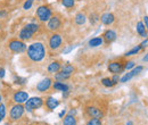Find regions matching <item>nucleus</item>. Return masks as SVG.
I'll list each match as a JSON object with an SVG mask.
<instances>
[{
  "label": "nucleus",
  "instance_id": "obj_13",
  "mask_svg": "<svg viewBox=\"0 0 148 125\" xmlns=\"http://www.w3.org/2000/svg\"><path fill=\"white\" fill-rule=\"evenodd\" d=\"M99 20H100L104 25L110 26V25H112V24L115 22V16H114V14H112V13H104V14L100 16Z\"/></svg>",
  "mask_w": 148,
  "mask_h": 125
},
{
  "label": "nucleus",
  "instance_id": "obj_4",
  "mask_svg": "<svg viewBox=\"0 0 148 125\" xmlns=\"http://www.w3.org/2000/svg\"><path fill=\"white\" fill-rule=\"evenodd\" d=\"M43 106V99L40 98V97H32V98H29L26 100V102L24 104V108L27 113H32L36 109H39Z\"/></svg>",
  "mask_w": 148,
  "mask_h": 125
},
{
  "label": "nucleus",
  "instance_id": "obj_38",
  "mask_svg": "<svg viewBox=\"0 0 148 125\" xmlns=\"http://www.w3.org/2000/svg\"><path fill=\"white\" fill-rule=\"evenodd\" d=\"M6 16V12H0V18L5 17Z\"/></svg>",
  "mask_w": 148,
  "mask_h": 125
},
{
  "label": "nucleus",
  "instance_id": "obj_40",
  "mask_svg": "<svg viewBox=\"0 0 148 125\" xmlns=\"http://www.w3.org/2000/svg\"><path fill=\"white\" fill-rule=\"evenodd\" d=\"M143 60H144V61H146V63H148V54L143 58Z\"/></svg>",
  "mask_w": 148,
  "mask_h": 125
},
{
  "label": "nucleus",
  "instance_id": "obj_19",
  "mask_svg": "<svg viewBox=\"0 0 148 125\" xmlns=\"http://www.w3.org/2000/svg\"><path fill=\"white\" fill-rule=\"evenodd\" d=\"M53 88L57 91H63V92H69V85L66 84V83H64V82H62V81H56L54 82V84H53Z\"/></svg>",
  "mask_w": 148,
  "mask_h": 125
},
{
  "label": "nucleus",
  "instance_id": "obj_42",
  "mask_svg": "<svg viewBox=\"0 0 148 125\" xmlns=\"http://www.w3.org/2000/svg\"><path fill=\"white\" fill-rule=\"evenodd\" d=\"M127 125H133V123H132V122H128V123H127Z\"/></svg>",
  "mask_w": 148,
  "mask_h": 125
},
{
  "label": "nucleus",
  "instance_id": "obj_7",
  "mask_svg": "<svg viewBox=\"0 0 148 125\" xmlns=\"http://www.w3.org/2000/svg\"><path fill=\"white\" fill-rule=\"evenodd\" d=\"M124 64L125 61L123 59H117V60H113L108 64L107 70L112 74H120L124 71Z\"/></svg>",
  "mask_w": 148,
  "mask_h": 125
},
{
  "label": "nucleus",
  "instance_id": "obj_33",
  "mask_svg": "<svg viewBox=\"0 0 148 125\" xmlns=\"http://www.w3.org/2000/svg\"><path fill=\"white\" fill-rule=\"evenodd\" d=\"M16 84H25V82H26V79H24V77H21V76H16L15 77V81H14Z\"/></svg>",
  "mask_w": 148,
  "mask_h": 125
},
{
  "label": "nucleus",
  "instance_id": "obj_3",
  "mask_svg": "<svg viewBox=\"0 0 148 125\" xmlns=\"http://www.w3.org/2000/svg\"><path fill=\"white\" fill-rule=\"evenodd\" d=\"M7 46H8V49L14 54H23L27 49L26 43L19 39H10L7 43Z\"/></svg>",
  "mask_w": 148,
  "mask_h": 125
},
{
  "label": "nucleus",
  "instance_id": "obj_10",
  "mask_svg": "<svg viewBox=\"0 0 148 125\" xmlns=\"http://www.w3.org/2000/svg\"><path fill=\"white\" fill-rule=\"evenodd\" d=\"M29 99V94H27V92H25V91H22V90H18V91H16L14 94H13V101L15 102V104H25L26 102V100Z\"/></svg>",
  "mask_w": 148,
  "mask_h": 125
},
{
  "label": "nucleus",
  "instance_id": "obj_37",
  "mask_svg": "<svg viewBox=\"0 0 148 125\" xmlns=\"http://www.w3.org/2000/svg\"><path fill=\"white\" fill-rule=\"evenodd\" d=\"M3 77H5V70L0 68V79H3Z\"/></svg>",
  "mask_w": 148,
  "mask_h": 125
},
{
  "label": "nucleus",
  "instance_id": "obj_20",
  "mask_svg": "<svg viewBox=\"0 0 148 125\" xmlns=\"http://www.w3.org/2000/svg\"><path fill=\"white\" fill-rule=\"evenodd\" d=\"M60 73H63V74H65V75H69V76H72L74 74V72H75V67H74L73 65H71V64H66V65H64V66H62V68H60Z\"/></svg>",
  "mask_w": 148,
  "mask_h": 125
},
{
  "label": "nucleus",
  "instance_id": "obj_23",
  "mask_svg": "<svg viewBox=\"0 0 148 125\" xmlns=\"http://www.w3.org/2000/svg\"><path fill=\"white\" fill-rule=\"evenodd\" d=\"M137 32H138L139 36H143V38H147L148 36V33L146 32V27H145L143 22H138L137 23Z\"/></svg>",
  "mask_w": 148,
  "mask_h": 125
},
{
  "label": "nucleus",
  "instance_id": "obj_8",
  "mask_svg": "<svg viewBox=\"0 0 148 125\" xmlns=\"http://www.w3.org/2000/svg\"><path fill=\"white\" fill-rule=\"evenodd\" d=\"M62 27V18L58 15H53L47 22V29L50 32H57Z\"/></svg>",
  "mask_w": 148,
  "mask_h": 125
},
{
  "label": "nucleus",
  "instance_id": "obj_14",
  "mask_svg": "<svg viewBox=\"0 0 148 125\" xmlns=\"http://www.w3.org/2000/svg\"><path fill=\"white\" fill-rule=\"evenodd\" d=\"M101 36H103L104 42H106V43H112V42H114V41L116 40L117 34H116V32L113 31V30H106Z\"/></svg>",
  "mask_w": 148,
  "mask_h": 125
},
{
  "label": "nucleus",
  "instance_id": "obj_34",
  "mask_svg": "<svg viewBox=\"0 0 148 125\" xmlns=\"http://www.w3.org/2000/svg\"><path fill=\"white\" fill-rule=\"evenodd\" d=\"M140 47H141V49H145V48H147L148 47V38H146V40H144L140 44H139Z\"/></svg>",
  "mask_w": 148,
  "mask_h": 125
},
{
  "label": "nucleus",
  "instance_id": "obj_32",
  "mask_svg": "<svg viewBox=\"0 0 148 125\" xmlns=\"http://www.w3.org/2000/svg\"><path fill=\"white\" fill-rule=\"evenodd\" d=\"M133 67H134V61H133V60L125 61V64H124V70L130 71V70H131V68H133Z\"/></svg>",
  "mask_w": 148,
  "mask_h": 125
},
{
  "label": "nucleus",
  "instance_id": "obj_22",
  "mask_svg": "<svg viewBox=\"0 0 148 125\" xmlns=\"http://www.w3.org/2000/svg\"><path fill=\"white\" fill-rule=\"evenodd\" d=\"M104 43V40H103V36H95L92 38L90 41H89V46L92 47V48H96V47H99Z\"/></svg>",
  "mask_w": 148,
  "mask_h": 125
},
{
  "label": "nucleus",
  "instance_id": "obj_16",
  "mask_svg": "<svg viewBox=\"0 0 148 125\" xmlns=\"http://www.w3.org/2000/svg\"><path fill=\"white\" fill-rule=\"evenodd\" d=\"M33 33L31 32V31H29L27 29H25V27H23L21 31H19L18 33V39L19 40H22V41H29V40H31L32 38H33Z\"/></svg>",
  "mask_w": 148,
  "mask_h": 125
},
{
  "label": "nucleus",
  "instance_id": "obj_25",
  "mask_svg": "<svg viewBox=\"0 0 148 125\" xmlns=\"http://www.w3.org/2000/svg\"><path fill=\"white\" fill-rule=\"evenodd\" d=\"M101 84H103L104 87H106V88H112L113 85H115L114 82L112 81L111 77H104V79L101 80Z\"/></svg>",
  "mask_w": 148,
  "mask_h": 125
},
{
  "label": "nucleus",
  "instance_id": "obj_46",
  "mask_svg": "<svg viewBox=\"0 0 148 125\" xmlns=\"http://www.w3.org/2000/svg\"><path fill=\"white\" fill-rule=\"evenodd\" d=\"M38 1H40V0H38Z\"/></svg>",
  "mask_w": 148,
  "mask_h": 125
},
{
  "label": "nucleus",
  "instance_id": "obj_44",
  "mask_svg": "<svg viewBox=\"0 0 148 125\" xmlns=\"http://www.w3.org/2000/svg\"><path fill=\"white\" fill-rule=\"evenodd\" d=\"M0 29H1V24H0Z\"/></svg>",
  "mask_w": 148,
  "mask_h": 125
},
{
  "label": "nucleus",
  "instance_id": "obj_26",
  "mask_svg": "<svg viewBox=\"0 0 148 125\" xmlns=\"http://www.w3.org/2000/svg\"><path fill=\"white\" fill-rule=\"evenodd\" d=\"M62 5L67 9L73 8L75 6V0H62Z\"/></svg>",
  "mask_w": 148,
  "mask_h": 125
},
{
  "label": "nucleus",
  "instance_id": "obj_1",
  "mask_svg": "<svg viewBox=\"0 0 148 125\" xmlns=\"http://www.w3.org/2000/svg\"><path fill=\"white\" fill-rule=\"evenodd\" d=\"M46 47L42 42H33L26 49V56L32 63H41L46 58Z\"/></svg>",
  "mask_w": 148,
  "mask_h": 125
},
{
  "label": "nucleus",
  "instance_id": "obj_41",
  "mask_svg": "<svg viewBox=\"0 0 148 125\" xmlns=\"http://www.w3.org/2000/svg\"><path fill=\"white\" fill-rule=\"evenodd\" d=\"M69 114H71V115H75V114H76V110H73V109H72V110H71Z\"/></svg>",
  "mask_w": 148,
  "mask_h": 125
},
{
  "label": "nucleus",
  "instance_id": "obj_9",
  "mask_svg": "<svg viewBox=\"0 0 148 125\" xmlns=\"http://www.w3.org/2000/svg\"><path fill=\"white\" fill-rule=\"evenodd\" d=\"M86 111H87V115L90 117V118H103L104 116V113L103 110L97 106H93V105H90V106H87L86 107Z\"/></svg>",
  "mask_w": 148,
  "mask_h": 125
},
{
  "label": "nucleus",
  "instance_id": "obj_12",
  "mask_svg": "<svg viewBox=\"0 0 148 125\" xmlns=\"http://www.w3.org/2000/svg\"><path fill=\"white\" fill-rule=\"evenodd\" d=\"M51 85H53V80L50 77H46L37 84V90L39 92H46L50 89Z\"/></svg>",
  "mask_w": 148,
  "mask_h": 125
},
{
  "label": "nucleus",
  "instance_id": "obj_30",
  "mask_svg": "<svg viewBox=\"0 0 148 125\" xmlns=\"http://www.w3.org/2000/svg\"><path fill=\"white\" fill-rule=\"evenodd\" d=\"M33 2H34V0H26L24 2V5H23V9L24 10H29L33 6Z\"/></svg>",
  "mask_w": 148,
  "mask_h": 125
},
{
  "label": "nucleus",
  "instance_id": "obj_28",
  "mask_svg": "<svg viewBox=\"0 0 148 125\" xmlns=\"http://www.w3.org/2000/svg\"><path fill=\"white\" fill-rule=\"evenodd\" d=\"M141 50V47L140 46H137V47H134V48H132L130 51H128L127 54L124 55L125 57H130V56H133V55H137L139 51Z\"/></svg>",
  "mask_w": 148,
  "mask_h": 125
},
{
  "label": "nucleus",
  "instance_id": "obj_18",
  "mask_svg": "<svg viewBox=\"0 0 148 125\" xmlns=\"http://www.w3.org/2000/svg\"><path fill=\"white\" fill-rule=\"evenodd\" d=\"M74 22H75V24L79 25V26L84 25L86 22H87V16H86V14L82 13V12L77 13V14L75 15V17H74Z\"/></svg>",
  "mask_w": 148,
  "mask_h": 125
},
{
  "label": "nucleus",
  "instance_id": "obj_6",
  "mask_svg": "<svg viewBox=\"0 0 148 125\" xmlns=\"http://www.w3.org/2000/svg\"><path fill=\"white\" fill-rule=\"evenodd\" d=\"M24 111H25L24 105H22V104H15L13 107L10 108L9 118H10L12 121H18V120H21V118L23 117Z\"/></svg>",
  "mask_w": 148,
  "mask_h": 125
},
{
  "label": "nucleus",
  "instance_id": "obj_45",
  "mask_svg": "<svg viewBox=\"0 0 148 125\" xmlns=\"http://www.w3.org/2000/svg\"><path fill=\"white\" fill-rule=\"evenodd\" d=\"M75 1H79V0H75Z\"/></svg>",
  "mask_w": 148,
  "mask_h": 125
},
{
  "label": "nucleus",
  "instance_id": "obj_2",
  "mask_svg": "<svg viewBox=\"0 0 148 125\" xmlns=\"http://www.w3.org/2000/svg\"><path fill=\"white\" fill-rule=\"evenodd\" d=\"M36 16L41 23H46L49 20V18L53 16V9L49 5H41L37 8Z\"/></svg>",
  "mask_w": 148,
  "mask_h": 125
},
{
  "label": "nucleus",
  "instance_id": "obj_36",
  "mask_svg": "<svg viewBox=\"0 0 148 125\" xmlns=\"http://www.w3.org/2000/svg\"><path fill=\"white\" fill-rule=\"evenodd\" d=\"M143 23H144L145 27L148 29V16H145V17H144V22H143Z\"/></svg>",
  "mask_w": 148,
  "mask_h": 125
},
{
  "label": "nucleus",
  "instance_id": "obj_29",
  "mask_svg": "<svg viewBox=\"0 0 148 125\" xmlns=\"http://www.w3.org/2000/svg\"><path fill=\"white\" fill-rule=\"evenodd\" d=\"M86 125H103V123H101V120L100 118H90L86 123Z\"/></svg>",
  "mask_w": 148,
  "mask_h": 125
},
{
  "label": "nucleus",
  "instance_id": "obj_15",
  "mask_svg": "<svg viewBox=\"0 0 148 125\" xmlns=\"http://www.w3.org/2000/svg\"><path fill=\"white\" fill-rule=\"evenodd\" d=\"M62 63L59 61V60H55V61H51L49 65H48V67H47V71L48 73H50V74H56V73H58V72L60 71V68H62Z\"/></svg>",
  "mask_w": 148,
  "mask_h": 125
},
{
  "label": "nucleus",
  "instance_id": "obj_35",
  "mask_svg": "<svg viewBox=\"0 0 148 125\" xmlns=\"http://www.w3.org/2000/svg\"><path fill=\"white\" fill-rule=\"evenodd\" d=\"M113 75H114V76L111 77V79H112V81L114 82V84H116V83L120 81V76H119V74H113Z\"/></svg>",
  "mask_w": 148,
  "mask_h": 125
},
{
  "label": "nucleus",
  "instance_id": "obj_11",
  "mask_svg": "<svg viewBox=\"0 0 148 125\" xmlns=\"http://www.w3.org/2000/svg\"><path fill=\"white\" fill-rule=\"evenodd\" d=\"M143 70H144L143 66H137V67H134L132 71H130L129 73H127L125 75H123V76L120 79V81H121L122 83H125V82L130 81L132 77H134L136 75H138L140 72H143Z\"/></svg>",
  "mask_w": 148,
  "mask_h": 125
},
{
  "label": "nucleus",
  "instance_id": "obj_24",
  "mask_svg": "<svg viewBox=\"0 0 148 125\" xmlns=\"http://www.w3.org/2000/svg\"><path fill=\"white\" fill-rule=\"evenodd\" d=\"M24 27L27 29L29 31H31L33 34H36L38 31H39V29H40V25L37 24V23H29V24H26Z\"/></svg>",
  "mask_w": 148,
  "mask_h": 125
},
{
  "label": "nucleus",
  "instance_id": "obj_17",
  "mask_svg": "<svg viewBox=\"0 0 148 125\" xmlns=\"http://www.w3.org/2000/svg\"><path fill=\"white\" fill-rule=\"evenodd\" d=\"M46 107L48 108L49 110H54L56 108L59 106V101L55 99L54 97H48L47 99H46Z\"/></svg>",
  "mask_w": 148,
  "mask_h": 125
},
{
  "label": "nucleus",
  "instance_id": "obj_39",
  "mask_svg": "<svg viewBox=\"0 0 148 125\" xmlns=\"http://www.w3.org/2000/svg\"><path fill=\"white\" fill-rule=\"evenodd\" d=\"M65 114H66V110H63V111H62V113L59 114V117H63V116H64Z\"/></svg>",
  "mask_w": 148,
  "mask_h": 125
},
{
  "label": "nucleus",
  "instance_id": "obj_31",
  "mask_svg": "<svg viewBox=\"0 0 148 125\" xmlns=\"http://www.w3.org/2000/svg\"><path fill=\"white\" fill-rule=\"evenodd\" d=\"M5 116H6V107H5V105L0 104V122L3 121Z\"/></svg>",
  "mask_w": 148,
  "mask_h": 125
},
{
  "label": "nucleus",
  "instance_id": "obj_5",
  "mask_svg": "<svg viewBox=\"0 0 148 125\" xmlns=\"http://www.w3.org/2000/svg\"><path fill=\"white\" fill-rule=\"evenodd\" d=\"M63 44V36H60L59 33H56L54 32L51 36H49V40H48V48L50 50H58Z\"/></svg>",
  "mask_w": 148,
  "mask_h": 125
},
{
  "label": "nucleus",
  "instance_id": "obj_27",
  "mask_svg": "<svg viewBox=\"0 0 148 125\" xmlns=\"http://www.w3.org/2000/svg\"><path fill=\"white\" fill-rule=\"evenodd\" d=\"M99 18H100V16H99L97 13H91L90 16H89V20H90V23H91L92 25H95L96 23L99 22Z\"/></svg>",
  "mask_w": 148,
  "mask_h": 125
},
{
  "label": "nucleus",
  "instance_id": "obj_43",
  "mask_svg": "<svg viewBox=\"0 0 148 125\" xmlns=\"http://www.w3.org/2000/svg\"><path fill=\"white\" fill-rule=\"evenodd\" d=\"M1 99H2V98H1V94H0V104H1Z\"/></svg>",
  "mask_w": 148,
  "mask_h": 125
},
{
  "label": "nucleus",
  "instance_id": "obj_21",
  "mask_svg": "<svg viewBox=\"0 0 148 125\" xmlns=\"http://www.w3.org/2000/svg\"><path fill=\"white\" fill-rule=\"evenodd\" d=\"M63 125H77V121H76V118H75L74 115L67 114L63 118Z\"/></svg>",
  "mask_w": 148,
  "mask_h": 125
}]
</instances>
